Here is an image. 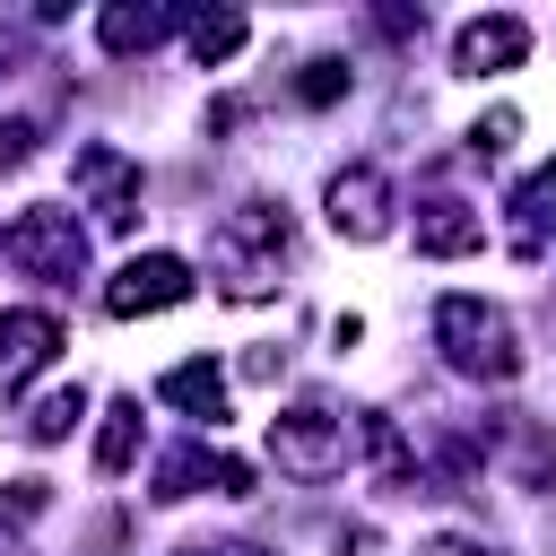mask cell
I'll return each mask as SVG.
<instances>
[{"instance_id": "1", "label": "cell", "mask_w": 556, "mask_h": 556, "mask_svg": "<svg viewBox=\"0 0 556 556\" xmlns=\"http://www.w3.org/2000/svg\"><path fill=\"white\" fill-rule=\"evenodd\" d=\"M287 252H295V217L269 208V200H235V208L208 226V269H217V295H226V304L278 295Z\"/></svg>"}, {"instance_id": "2", "label": "cell", "mask_w": 556, "mask_h": 556, "mask_svg": "<svg viewBox=\"0 0 556 556\" xmlns=\"http://www.w3.org/2000/svg\"><path fill=\"white\" fill-rule=\"evenodd\" d=\"M434 348H443V365L469 374V382H513V374H521L513 313L486 304V295H443V304H434Z\"/></svg>"}, {"instance_id": "3", "label": "cell", "mask_w": 556, "mask_h": 556, "mask_svg": "<svg viewBox=\"0 0 556 556\" xmlns=\"http://www.w3.org/2000/svg\"><path fill=\"white\" fill-rule=\"evenodd\" d=\"M269 460H278L287 478H304V486L339 478V469L356 460V408H348V417H339L330 400H295V408H278V417H269Z\"/></svg>"}, {"instance_id": "4", "label": "cell", "mask_w": 556, "mask_h": 556, "mask_svg": "<svg viewBox=\"0 0 556 556\" xmlns=\"http://www.w3.org/2000/svg\"><path fill=\"white\" fill-rule=\"evenodd\" d=\"M0 261L26 269V278H43V287H70V278L87 269V226H78L61 200H35V208H17V217L0 226Z\"/></svg>"}, {"instance_id": "5", "label": "cell", "mask_w": 556, "mask_h": 556, "mask_svg": "<svg viewBox=\"0 0 556 556\" xmlns=\"http://www.w3.org/2000/svg\"><path fill=\"white\" fill-rule=\"evenodd\" d=\"M70 191L96 208V226H113V235L139 226V156H122L113 139H87L70 156Z\"/></svg>"}, {"instance_id": "6", "label": "cell", "mask_w": 556, "mask_h": 556, "mask_svg": "<svg viewBox=\"0 0 556 556\" xmlns=\"http://www.w3.org/2000/svg\"><path fill=\"white\" fill-rule=\"evenodd\" d=\"M200 278H191V261L182 252H130L113 278H104V313L113 321H139V313H165V304H182Z\"/></svg>"}, {"instance_id": "7", "label": "cell", "mask_w": 556, "mask_h": 556, "mask_svg": "<svg viewBox=\"0 0 556 556\" xmlns=\"http://www.w3.org/2000/svg\"><path fill=\"white\" fill-rule=\"evenodd\" d=\"M391 174L382 165H339L330 174V235L339 243H382L391 235Z\"/></svg>"}, {"instance_id": "8", "label": "cell", "mask_w": 556, "mask_h": 556, "mask_svg": "<svg viewBox=\"0 0 556 556\" xmlns=\"http://www.w3.org/2000/svg\"><path fill=\"white\" fill-rule=\"evenodd\" d=\"M156 504H182V495H252V460H235V452H208V443H174L165 460H156V486H148Z\"/></svg>"}, {"instance_id": "9", "label": "cell", "mask_w": 556, "mask_h": 556, "mask_svg": "<svg viewBox=\"0 0 556 556\" xmlns=\"http://www.w3.org/2000/svg\"><path fill=\"white\" fill-rule=\"evenodd\" d=\"M52 356H61V321H52L43 304L0 313V408H17V391H26Z\"/></svg>"}, {"instance_id": "10", "label": "cell", "mask_w": 556, "mask_h": 556, "mask_svg": "<svg viewBox=\"0 0 556 556\" xmlns=\"http://www.w3.org/2000/svg\"><path fill=\"white\" fill-rule=\"evenodd\" d=\"M452 61H460V78H495V70H521V61H530V26H521L513 9H495V17H469V26L452 35Z\"/></svg>"}, {"instance_id": "11", "label": "cell", "mask_w": 556, "mask_h": 556, "mask_svg": "<svg viewBox=\"0 0 556 556\" xmlns=\"http://www.w3.org/2000/svg\"><path fill=\"white\" fill-rule=\"evenodd\" d=\"M182 17H191V9H156V0H113V9L96 17V35H104V52H122V61H130V52H156L165 35H182Z\"/></svg>"}, {"instance_id": "12", "label": "cell", "mask_w": 556, "mask_h": 556, "mask_svg": "<svg viewBox=\"0 0 556 556\" xmlns=\"http://www.w3.org/2000/svg\"><path fill=\"white\" fill-rule=\"evenodd\" d=\"M486 243V217L469 208V200H417V252L426 261H460V252H478Z\"/></svg>"}, {"instance_id": "13", "label": "cell", "mask_w": 556, "mask_h": 556, "mask_svg": "<svg viewBox=\"0 0 556 556\" xmlns=\"http://www.w3.org/2000/svg\"><path fill=\"white\" fill-rule=\"evenodd\" d=\"M156 400H174V408H182V417H200V426H226V374H217L208 356L165 365V374H156Z\"/></svg>"}, {"instance_id": "14", "label": "cell", "mask_w": 556, "mask_h": 556, "mask_svg": "<svg viewBox=\"0 0 556 556\" xmlns=\"http://www.w3.org/2000/svg\"><path fill=\"white\" fill-rule=\"evenodd\" d=\"M504 208H513V252H521V261H539V252H547V226H556V165H539Z\"/></svg>"}, {"instance_id": "15", "label": "cell", "mask_w": 556, "mask_h": 556, "mask_svg": "<svg viewBox=\"0 0 556 556\" xmlns=\"http://www.w3.org/2000/svg\"><path fill=\"white\" fill-rule=\"evenodd\" d=\"M243 35H252V26H243V9H191V17H182V43H191V61H200V70L235 61V52H243Z\"/></svg>"}, {"instance_id": "16", "label": "cell", "mask_w": 556, "mask_h": 556, "mask_svg": "<svg viewBox=\"0 0 556 556\" xmlns=\"http://www.w3.org/2000/svg\"><path fill=\"white\" fill-rule=\"evenodd\" d=\"M130 460H139V391H122V400L104 408V426H96V469L122 478Z\"/></svg>"}, {"instance_id": "17", "label": "cell", "mask_w": 556, "mask_h": 556, "mask_svg": "<svg viewBox=\"0 0 556 556\" xmlns=\"http://www.w3.org/2000/svg\"><path fill=\"white\" fill-rule=\"evenodd\" d=\"M78 417H87V391H78V382H70V391H43V400L26 408V443H61Z\"/></svg>"}, {"instance_id": "18", "label": "cell", "mask_w": 556, "mask_h": 556, "mask_svg": "<svg viewBox=\"0 0 556 556\" xmlns=\"http://www.w3.org/2000/svg\"><path fill=\"white\" fill-rule=\"evenodd\" d=\"M513 139H521V113H513V104H495V113H478V122H469V156H478V165L513 156Z\"/></svg>"}, {"instance_id": "19", "label": "cell", "mask_w": 556, "mask_h": 556, "mask_svg": "<svg viewBox=\"0 0 556 556\" xmlns=\"http://www.w3.org/2000/svg\"><path fill=\"white\" fill-rule=\"evenodd\" d=\"M295 96H304V104H339V96H348V61H330V52H321V61H304Z\"/></svg>"}, {"instance_id": "20", "label": "cell", "mask_w": 556, "mask_h": 556, "mask_svg": "<svg viewBox=\"0 0 556 556\" xmlns=\"http://www.w3.org/2000/svg\"><path fill=\"white\" fill-rule=\"evenodd\" d=\"M35 156V122H0V174Z\"/></svg>"}, {"instance_id": "21", "label": "cell", "mask_w": 556, "mask_h": 556, "mask_svg": "<svg viewBox=\"0 0 556 556\" xmlns=\"http://www.w3.org/2000/svg\"><path fill=\"white\" fill-rule=\"evenodd\" d=\"M243 374H252V382H278V374H287V348H252Z\"/></svg>"}, {"instance_id": "22", "label": "cell", "mask_w": 556, "mask_h": 556, "mask_svg": "<svg viewBox=\"0 0 556 556\" xmlns=\"http://www.w3.org/2000/svg\"><path fill=\"white\" fill-rule=\"evenodd\" d=\"M9 513H43V478H9Z\"/></svg>"}, {"instance_id": "23", "label": "cell", "mask_w": 556, "mask_h": 556, "mask_svg": "<svg viewBox=\"0 0 556 556\" xmlns=\"http://www.w3.org/2000/svg\"><path fill=\"white\" fill-rule=\"evenodd\" d=\"M339 556H374V530H339Z\"/></svg>"}, {"instance_id": "24", "label": "cell", "mask_w": 556, "mask_h": 556, "mask_svg": "<svg viewBox=\"0 0 556 556\" xmlns=\"http://www.w3.org/2000/svg\"><path fill=\"white\" fill-rule=\"evenodd\" d=\"M417 556H486V547H469V539H434V547H417Z\"/></svg>"}, {"instance_id": "25", "label": "cell", "mask_w": 556, "mask_h": 556, "mask_svg": "<svg viewBox=\"0 0 556 556\" xmlns=\"http://www.w3.org/2000/svg\"><path fill=\"white\" fill-rule=\"evenodd\" d=\"M174 556H252V547H174Z\"/></svg>"}, {"instance_id": "26", "label": "cell", "mask_w": 556, "mask_h": 556, "mask_svg": "<svg viewBox=\"0 0 556 556\" xmlns=\"http://www.w3.org/2000/svg\"><path fill=\"white\" fill-rule=\"evenodd\" d=\"M0 556H9V547H0Z\"/></svg>"}]
</instances>
